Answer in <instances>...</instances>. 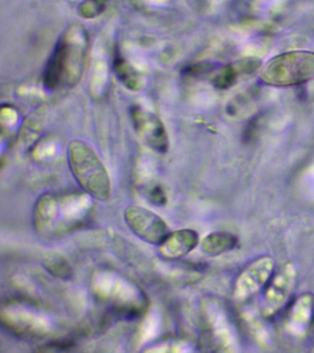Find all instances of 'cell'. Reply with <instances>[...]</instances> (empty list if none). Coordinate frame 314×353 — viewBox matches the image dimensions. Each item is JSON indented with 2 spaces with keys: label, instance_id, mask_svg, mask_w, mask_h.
<instances>
[{
  "label": "cell",
  "instance_id": "6da1fadb",
  "mask_svg": "<svg viewBox=\"0 0 314 353\" xmlns=\"http://www.w3.org/2000/svg\"><path fill=\"white\" fill-rule=\"evenodd\" d=\"M89 35L79 25H73L59 39L43 71V85L55 90L60 85L74 88L81 81L89 54Z\"/></svg>",
  "mask_w": 314,
  "mask_h": 353
},
{
  "label": "cell",
  "instance_id": "7a4b0ae2",
  "mask_svg": "<svg viewBox=\"0 0 314 353\" xmlns=\"http://www.w3.org/2000/svg\"><path fill=\"white\" fill-rule=\"evenodd\" d=\"M68 160L74 178L84 192L97 200H108L111 195L108 171L88 143L72 141L68 145Z\"/></svg>",
  "mask_w": 314,
  "mask_h": 353
},
{
  "label": "cell",
  "instance_id": "3957f363",
  "mask_svg": "<svg viewBox=\"0 0 314 353\" xmlns=\"http://www.w3.org/2000/svg\"><path fill=\"white\" fill-rule=\"evenodd\" d=\"M314 79V52L291 51L271 58L264 65L260 80L271 87L288 88Z\"/></svg>",
  "mask_w": 314,
  "mask_h": 353
},
{
  "label": "cell",
  "instance_id": "277c9868",
  "mask_svg": "<svg viewBox=\"0 0 314 353\" xmlns=\"http://www.w3.org/2000/svg\"><path fill=\"white\" fill-rule=\"evenodd\" d=\"M299 283V272L292 261L281 265L262 292L260 314L266 319H272L285 311L293 300Z\"/></svg>",
  "mask_w": 314,
  "mask_h": 353
},
{
  "label": "cell",
  "instance_id": "5b68a950",
  "mask_svg": "<svg viewBox=\"0 0 314 353\" xmlns=\"http://www.w3.org/2000/svg\"><path fill=\"white\" fill-rule=\"evenodd\" d=\"M275 270V259L269 255L258 256L245 265L233 283L231 291L233 302L237 305H244L256 295L262 294Z\"/></svg>",
  "mask_w": 314,
  "mask_h": 353
},
{
  "label": "cell",
  "instance_id": "8992f818",
  "mask_svg": "<svg viewBox=\"0 0 314 353\" xmlns=\"http://www.w3.org/2000/svg\"><path fill=\"white\" fill-rule=\"evenodd\" d=\"M126 225L136 236L153 245H159L170 233L167 223L150 209L130 205L126 209Z\"/></svg>",
  "mask_w": 314,
  "mask_h": 353
},
{
  "label": "cell",
  "instance_id": "52a82bcc",
  "mask_svg": "<svg viewBox=\"0 0 314 353\" xmlns=\"http://www.w3.org/2000/svg\"><path fill=\"white\" fill-rule=\"evenodd\" d=\"M314 325V294L303 292L292 300L285 309L283 328L292 339L302 341Z\"/></svg>",
  "mask_w": 314,
  "mask_h": 353
},
{
  "label": "cell",
  "instance_id": "ba28073f",
  "mask_svg": "<svg viewBox=\"0 0 314 353\" xmlns=\"http://www.w3.org/2000/svg\"><path fill=\"white\" fill-rule=\"evenodd\" d=\"M131 116L134 127L140 137L154 150L161 154L166 153L169 148V138L161 121L140 107H134Z\"/></svg>",
  "mask_w": 314,
  "mask_h": 353
},
{
  "label": "cell",
  "instance_id": "9c48e42d",
  "mask_svg": "<svg viewBox=\"0 0 314 353\" xmlns=\"http://www.w3.org/2000/svg\"><path fill=\"white\" fill-rule=\"evenodd\" d=\"M199 243L197 232L193 229H179L170 232L161 244L159 253L164 259L175 261L183 258L194 250Z\"/></svg>",
  "mask_w": 314,
  "mask_h": 353
},
{
  "label": "cell",
  "instance_id": "30bf717a",
  "mask_svg": "<svg viewBox=\"0 0 314 353\" xmlns=\"http://www.w3.org/2000/svg\"><path fill=\"white\" fill-rule=\"evenodd\" d=\"M59 196H41L35 208L34 223L40 234H50L59 229Z\"/></svg>",
  "mask_w": 314,
  "mask_h": 353
},
{
  "label": "cell",
  "instance_id": "8fae6325",
  "mask_svg": "<svg viewBox=\"0 0 314 353\" xmlns=\"http://www.w3.org/2000/svg\"><path fill=\"white\" fill-rule=\"evenodd\" d=\"M239 239L235 234L228 232H213L204 237L201 250L206 255L215 256L233 250L238 245Z\"/></svg>",
  "mask_w": 314,
  "mask_h": 353
},
{
  "label": "cell",
  "instance_id": "7c38bea8",
  "mask_svg": "<svg viewBox=\"0 0 314 353\" xmlns=\"http://www.w3.org/2000/svg\"><path fill=\"white\" fill-rule=\"evenodd\" d=\"M114 69L118 79L126 85L128 90H139L141 88V79L133 66L126 62L125 58L117 54L114 60Z\"/></svg>",
  "mask_w": 314,
  "mask_h": 353
},
{
  "label": "cell",
  "instance_id": "4fadbf2b",
  "mask_svg": "<svg viewBox=\"0 0 314 353\" xmlns=\"http://www.w3.org/2000/svg\"><path fill=\"white\" fill-rule=\"evenodd\" d=\"M43 264H45L46 269L55 277L61 279V280H68L72 277V268L68 259L61 254H50L46 256Z\"/></svg>",
  "mask_w": 314,
  "mask_h": 353
},
{
  "label": "cell",
  "instance_id": "5bb4252c",
  "mask_svg": "<svg viewBox=\"0 0 314 353\" xmlns=\"http://www.w3.org/2000/svg\"><path fill=\"white\" fill-rule=\"evenodd\" d=\"M241 74L242 72L237 63L223 66L217 72V74H215L212 79V84L217 90H228L235 84Z\"/></svg>",
  "mask_w": 314,
  "mask_h": 353
},
{
  "label": "cell",
  "instance_id": "9a60e30c",
  "mask_svg": "<svg viewBox=\"0 0 314 353\" xmlns=\"http://www.w3.org/2000/svg\"><path fill=\"white\" fill-rule=\"evenodd\" d=\"M106 2L107 0H85L79 8V13L85 19L95 18L106 10Z\"/></svg>",
  "mask_w": 314,
  "mask_h": 353
},
{
  "label": "cell",
  "instance_id": "2e32d148",
  "mask_svg": "<svg viewBox=\"0 0 314 353\" xmlns=\"http://www.w3.org/2000/svg\"><path fill=\"white\" fill-rule=\"evenodd\" d=\"M148 198L154 205L164 206L167 203L166 194H165L164 190L159 185H156V186H153L148 190Z\"/></svg>",
  "mask_w": 314,
  "mask_h": 353
}]
</instances>
